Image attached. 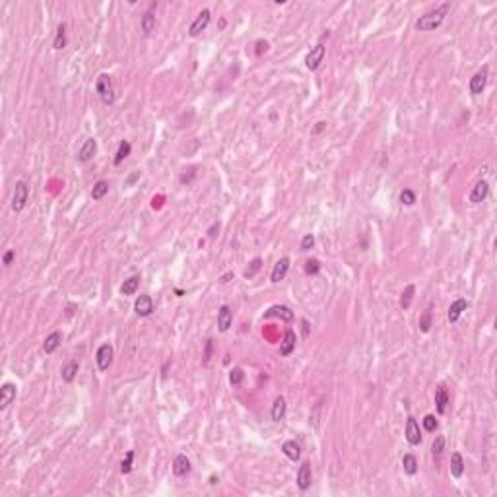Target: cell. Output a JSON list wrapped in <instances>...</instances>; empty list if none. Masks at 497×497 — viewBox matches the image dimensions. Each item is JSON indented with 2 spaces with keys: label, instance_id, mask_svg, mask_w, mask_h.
<instances>
[{
  "label": "cell",
  "instance_id": "obj_36",
  "mask_svg": "<svg viewBox=\"0 0 497 497\" xmlns=\"http://www.w3.org/2000/svg\"><path fill=\"white\" fill-rule=\"evenodd\" d=\"M400 202H402L404 206H414V204H416V195H414V191L404 189V191L400 193Z\"/></svg>",
  "mask_w": 497,
  "mask_h": 497
},
{
  "label": "cell",
  "instance_id": "obj_16",
  "mask_svg": "<svg viewBox=\"0 0 497 497\" xmlns=\"http://www.w3.org/2000/svg\"><path fill=\"white\" fill-rule=\"evenodd\" d=\"M95 152H97V142H95V138H88L84 146L80 148V152H78V160L82 161V163H88L93 156H95Z\"/></svg>",
  "mask_w": 497,
  "mask_h": 497
},
{
  "label": "cell",
  "instance_id": "obj_19",
  "mask_svg": "<svg viewBox=\"0 0 497 497\" xmlns=\"http://www.w3.org/2000/svg\"><path fill=\"white\" fill-rule=\"evenodd\" d=\"M295 344H297V336H295V332H293L291 328H287V330L284 332V340H282V344H280V354L289 355L293 350H295Z\"/></svg>",
  "mask_w": 497,
  "mask_h": 497
},
{
  "label": "cell",
  "instance_id": "obj_3",
  "mask_svg": "<svg viewBox=\"0 0 497 497\" xmlns=\"http://www.w3.org/2000/svg\"><path fill=\"white\" fill-rule=\"evenodd\" d=\"M29 198V189L23 181H18L14 187V196H12V210L18 214L25 208V202Z\"/></svg>",
  "mask_w": 497,
  "mask_h": 497
},
{
  "label": "cell",
  "instance_id": "obj_43",
  "mask_svg": "<svg viewBox=\"0 0 497 497\" xmlns=\"http://www.w3.org/2000/svg\"><path fill=\"white\" fill-rule=\"evenodd\" d=\"M210 355H212V340H206V354H204V363L210 361Z\"/></svg>",
  "mask_w": 497,
  "mask_h": 497
},
{
  "label": "cell",
  "instance_id": "obj_13",
  "mask_svg": "<svg viewBox=\"0 0 497 497\" xmlns=\"http://www.w3.org/2000/svg\"><path fill=\"white\" fill-rule=\"evenodd\" d=\"M272 317H280L285 322H291L293 320V311L289 307H285V305H272L264 313V319H272Z\"/></svg>",
  "mask_w": 497,
  "mask_h": 497
},
{
  "label": "cell",
  "instance_id": "obj_14",
  "mask_svg": "<svg viewBox=\"0 0 497 497\" xmlns=\"http://www.w3.org/2000/svg\"><path fill=\"white\" fill-rule=\"evenodd\" d=\"M16 398V385L12 383H4L0 387V410H6Z\"/></svg>",
  "mask_w": 497,
  "mask_h": 497
},
{
  "label": "cell",
  "instance_id": "obj_30",
  "mask_svg": "<svg viewBox=\"0 0 497 497\" xmlns=\"http://www.w3.org/2000/svg\"><path fill=\"white\" fill-rule=\"evenodd\" d=\"M414 293H416V285L414 284H408L404 287V291H402V297H400V307L406 311L410 309V305H412V299H414Z\"/></svg>",
  "mask_w": 497,
  "mask_h": 497
},
{
  "label": "cell",
  "instance_id": "obj_47",
  "mask_svg": "<svg viewBox=\"0 0 497 497\" xmlns=\"http://www.w3.org/2000/svg\"><path fill=\"white\" fill-rule=\"evenodd\" d=\"M324 126H326V123H317V126H315V130H313V132H319V130H322Z\"/></svg>",
  "mask_w": 497,
  "mask_h": 497
},
{
  "label": "cell",
  "instance_id": "obj_24",
  "mask_svg": "<svg viewBox=\"0 0 497 497\" xmlns=\"http://www.w3.org/2000/svg\"><path fill=\"white\" fill-rule=\"evenodd\" d=\"M435 406H437V412L439 414H445L447 412V406H449V392L445 389L443 385L437 387L435 391Z\"/></svg>",
  "mask_w": 497,
  "mask_h": 497
},
{
  "label": "cell",
  "instance_id": "obj_44",
  "mask_svg": "<svg viewBox=\"0 0 497 497\" xmlns=\"http://www.w3.org/2000/svg\"><path fill=\"white\" fill-rule=\"evenodd\" d=\"M266 49H268V43H266V41H258V43H256V51H254V53H256V54H262V51H266Z\"/></svg>",
  "mask_w": 497,
  "mask_h": 497
},
{
  "label": "cell",
  "instance_id": "obj_45",
  "mask_svg": "<svg viewBox=\"0 0 497 497\" xmlns=\"http://www.w3.org/2000/svg\"><path fill=\"white\" fill-rule=\"evenodd\" d=\"M231 278H233V272H228V274H224V276L220 278V284H228Z\"/></svg>",
  "mask_w": 497,
  "mask_h": 497
},
{
  "label": "cell",
  "instance_id": "obj_7",
  "mask_svg": "<svg viewBox=\"0 0 497 497\" xmlns=\"http://www.w3.org/2000/svg\"><path fill=\"white\" fill-rule=\"evenodd\" d=\"M95 361H97L99 371H107L109 365L113 363V346H111V344L99 346V348H97V354H95Z\"/></svg>",
  "mask_w": 497,
  "mask_h": 497
},
{
  "label": "cell",
  "instance_id": "obj_38",
  "mask_svg": "<svg viewBox=\"0 0 497 497\" xmlns=\"http://www.w3.org/2000/svg\"><path fill=\"white\" fill-rule=\"evenodd\" d=\"M132 461H134V453L128 451L126 457H124V461L121 462V472H123V474H128V472L132 470Z\"/></svg>",
  "mask_w": 497,
  "mask_h": 497
},
{
  "label": "cell",
  "instance_id": "obj_20",
  "mask_svg": "<svg viewBox=\"0 0 497 497\" xmlns=\"http://www.w3.org/2000/svg\"><path fill=\"white\" fill-rule=\"evenodd\" d=\"M285 410H287L285 398L284 396H276V400H274V404H272V410H270V418H272V422H280V420H284Z\"/></svg>",
  "mask_w": 497,
  "mask_h": 497
},
{
  "label": "cell",
  "instance_id": "obj_10",
  "mask_svg": "<svg viewBox=\"0 0 497 497\" xmlns=\"http://www.w3.org/2000/svg\"><path fill=\"white\" fill-rule=\"evenodd\" d=\"M406 441L410 445H420L422 443V431H420V424L416 422V418L410 416L406 420Z\"/></svg>",
  "mask_w": 497,
  "mask_h": 497
},
{
  "label": "cell",
  "instance_id": "obj_39",
  "mask_svg": "<svg viewBox=\"0 0 497 497\" xmlns=\"http://www.w3.org/2000/svg\"><path fill=\"white\" fill-rule=\"evenodd\" d=\"M424 429L429 431V433H433V431L437 429V420H435L433 414H427L426 418H424Z\"/></svg>",
  "mask_w": 497,
  "mask_h": 497
},
{
  "label": "cell",
  "instance_id": "obj_22",
  "mask_svg": "<svg viewBox=\"0 0 497 497\" xmlns=\"http://www.w3.org/2000/svg\"><path fill=\"white\" fill-rule=\"evenodd\" d=\"M282 451H284L285 457L293 462H297L299 461V457H301V447H299V443H295L293 439L285 441V443L282 445Z\"/></svg>",
  "mask_w": 497,
  "mask_h": 497
},
{
  "label": "cell",
  "instance_id": "obj_4",
  "mask_svg": "<svg viewBox=\"0 0 497 497\" xmlns=\"http://www.w3.org/2000/svg\"><path fill=\"white\" fill-rule=\"evenodd\" d=\"M324 54H326V47L319 43V45H315L309 54L305 56V66H307V70H317L320 66V62L324 60Z\"/></svg>",
  "mask_w": 497,
  "mask_h": 497
},
{
  "label": "cell",
  "instance_id": "obj_27",
  "mask_svg": "<svg viewBox=\"0 0 497 497\" xmlns=\"http://www.w3.org/2000/svg\"><path fill=\"white\" fill-rule=\"evenodd\" d=\"M140 25H142L144 35H150L152 31H156V25H158V21H156V16L152 14V10H148V12H146V14L142 16V21H140Z\"/></svg>",
  "mask_w": 497,
  "mask_h": 497
},
{
  "label": "cell",
  "instance_id": "obj_17",
  "mask_svg": "<svg viewBox=\"0 0 497 497\" xmlns=\"http://www.w3.org/2000/svg\"><path fill=\"white\" fill-rule=\"evenodd\" d=\"M189 472H191V461L185 455H177L173 461V474L177 478H185Z\"/></svg>",
  "mask_w": 497,
  "mask_h": 497
},
{
  "label": "cell",
  "instance_id": "obj_1",
  "mask_svg": "<svg viewBox=\"0 0 497 497\" xmlns=\"http://www.w3.org/2000/svg\"><path fill=\"white\" fill-rule=\"evenodd\" d=\"M449 10H451V4L445 2L441 6H437L435 10L420 16V19L416 21V29H420V31H433V29H437L443 23V19L449 14Z\"/></svg>",
  "mask_w": 497,
  "mask_h": 497
},
{
  "label": "cell",
  "instance_id": "obj_11",
  "mask_svg": "<svg viewBox=\"0 0 497 497\" xmlns=\"http://www.w3.org/2000/svg\"><path fill=\"white\" fill-rule=\"evenodd\" d=\"M233 324V311L230 305H222L218 311V328L220 332H228L230 326Z\"/></svg>",
  "mask_w": 497,
  "mask_h": 497
},
{
  "label": "cell",
  "instance_id": "obj_15",
  "mask_svg": "<svg viewBox=\"0 0 497 497\" xmlns=\"http://www.w3.org/2000/svg\"><path fill=\"white\" fill-rule=\"evenodd\" d=\"M134 311L138 317H148L154 313V299L150 295H140L136 301H134Z\"/></svg>",
  "mask_w": 497,
  "mask_h": 497
},
{
  "label": "cell",
  "instance_id": "obj_21",
  "mask_svg": "<svg viewBox=\"0 0 497 497\" xmlns=\"http://www.w3.org/2000/svg\"><path fill=\"white\" fill-rule=\"evenodd\" d=\"M60 342H62V332H60V330H54V332H51L49 336L45 338V342H43V350H45V354H53L54 350L60 346Z\"/></svg>",
  "mask_w": 497,
  "mask_h": 497
},
{
  "label": "cell",
  "instance_id": "obj_33",
  "mask_svg": "<svg viewBox=\"0 0 497 497\" xmlns=\"http://www.w3.org/2000/svg\"><path fill=\"white\" fill-rule=\"evenodd\" d=\"M260 268H262V258H260V256L252 258V260H250V264L247 266V270H245V278H247V280L254 278V276L260 272Z\"/></svg>",
  "mask_w": 497,
  "mask_h": 497
},
{
  "label": "cell",
  "instance_id": "obj_5",
  "mask_svg": "<svg viewBox=\"0 0 497 497\" xmlns=\"http://www.w3.org/2000/svg\"><path fill=\"white\" fill-rule=\"evenodd\" d=\"M210 19H212V12L210 10H202L198 16H196V19L191 23V27H189V35L191 37H198L208 25H210Z\"/></svg>",
  "mask_w": 497,
  "mask_h": 497
},
{
  "label": "cell",
  "instance_id": "obj_31",
  "mask_svg": "<svg viewBox=\"0 0 497 497\" xmlns=\"http://www.w3.org/2000/svg\"><path fill=\"white\" fill-rule=\"evenodd\" d=\"M53 47L56 51H60V49L66 47V25H64V23H60V25L56 27V37H54Z\"/></svg>",
  "mask_w": 497,
  "mask_h": 497
},
{
  "label": "cell",
  "instance_id": "obj_46",
  "mask_svg": "<svg viewBox=\"0 0 497 497\" xmlns=\"http://www.w3.org/2000/svg\"><path fill=\"white\" fill-rule=\"evenodd\" d=\"M216 230H220V226H218V224H214L212 228H210V237H216V235H218Z\"/></svg>",
  "mask_w": 497,
  "mask_h": 497
},
{
  "label": "cell",
  "instance_id": "obj_32",
  "mask_svg": "<svg viewBox=\"0 0 497 497\" xmlns=\"http://www.w3.org/2000/svg\"><path fill=\"white\" fill-rule=\"evenodd\" d=\"M107 193H109V183L107 181H97L93 185V189H91V198L93 200H101Z\"/></svg>",
  "mask_w": 497,
  "mask_h": 497
},
{
  "label": "cell",
  "instance_id": "obj_23",
  "mask_svg": "<svg viewBox=\"0 0 497 497\" xmlns=\"http://www.w3.org/2000/svg\"><path fill=\"white\" fill-rule=\"evenodd\" d=\"M464 474V459H462L461 453H453L451 455V476L453 478H462Z\"/></svg>",
  "mask_w": 497,
  "mask_h": 497
},
{
  "label": "cell",
  "instance_id": "obj_28",
  "mask_svg": "<svg viewBox=\"0 0 497 497\" xmlns=\"http://www.w3.org/2000/svg\"><path fill=\"white\" fill-rule=\"evenodd\" d=\"M402 466H404V472H406L408 476H414V474L418 472V461H416V457H414L412 453H406V455L402 457Z\"/></svg>",
  "mask_w": 497,
  "mask_h": 497
},
{
  "label": "cell",
  "instance_id": "obj_35",
  "mask_svg": "<svg viewBox=\"0 0 497 497\" xmlns=\"http://www.w3.org/2000/svg\"><path fill=\"white\" fill-rule=\"evenodd\" d=\"M429 328H431V309H426L422 313V317H420V330L429 332Z\"/></svg>",
  "mask_w": 497,
  "mask_h": 497
},
{
  "label": "cell",
  "instance_id": "obj_29",
  "mask_svg": "<svg viewBox=\"0 0 497 497\" xmlns=\"http://www.w3.org/2000/svg\"><path fill=\"white\" fill-rule=\"evenodd\" d=\"M130 150H132V146H130V142H126V140H123V142L119 144V150H117V156H115V160H113V163L115 165H121L128 156H130Z\"/></svg>",
  "mask_w": 497,
  "mask_h": 497
},
{
  "label": "cell",
  "instance_id": "obj_34",
  "mask_svg": "<svg viewBox=\"0 0 497 497\" xmlns=\"http://www.w3.org/2000/svg\"><path fill=\"white\" fill-rule=\"evenodd\" d=\"M443 451H445V437L443 435H437L435 441H433V445H431V453H433L435 459H439V457L443 455Z\"/></svg>",
  "mask_w": 497,
  "mask_h": 497
},
{
  "label": "cell",
  "instance_id": "obj_42",
  "mask_svg": "<svg viewBox=\"0 0 497 497\" xmlns=\"http://www.w3.org/2000/svg\"><path fill=\"white\" fill-rule=\"evenodd\" d=\"M14 256H16V252H14V250H6L4 258H2V264H4V266H10V264H12V260H14Z\"/></svg>",
  "mask_w": 497,
  "mask_h": 497
},
{
  "label": "cell",
  "instance_id": "obj_25",
  "mask_svg": "<svg viewBox=\"0 0 497 497\" xmlns=\"http://www.w3.org/2000/svg\"><path fill=\"white\" fill-rule=\"evenodd\" d=\"M78 369H80L78 359H70V361L62 367V371H60L62 381H64V383H72V381H74V377H76V373H78Z\"/></svg>",
  "mask_w": 497,
  "mask_h": 497
},
{
  "label": "cell",
  "instance_id": "obj_9",
  "mask_svg": "<svg viewBox=\"0 0 497 497\" xmlns=\"http://www.w3.org/2000/svg\"><path fill=\"white\" fill-rule=\"evenodd\" d=\"M490 195V183L488 181H478L474 187H472V191H470V202L472 204H480V202H484L486 198Z\"/></svg>",
  "mask_w": 497,
  "mask_h": 497
},
{
  "label": "cell",
  "instance_id": "obj_41",
  "mask_svg": "<svg viewBox=\"0 0 497 497\" xmlns=\"http://www.w3.org/2000/svg\"><path fill=\"white\" fill-rule=\"evenodd\" d=\"M299 247H301V250H311V248L315 247V235H313V233H307V235L301 239V245H299Z\"/></svg>",
  "mask_w": 497,
  "mask_h": 497
},
{
  "label": "cell",
  "instance_id": "obj_12",
  "mask_svg": "<svg viewBox=\"0 0 497 497\" xmlns=\"http://www.w3.org/2000/svg\"><path fill=\"white\" fill-rule=\"evenodd\" d=\"M287 272H289V258L287 256H282L274 268H272V274H270V280L274 282V284H278V282H282L285 276H287Z\"/></svg>",
  "mask_w": 497,
  "mask_h": 497
},
{
  "label": "cell",
  "instance_id": "obj_8",
  "mask_svg": "<svg viewBox=\"0 0 497 497\" xmlns=\"http://www.w3.org/2000/svg\"><path fill=\"white\" fill-rule=\"evenodd\" d=\"M313 484V470H311V462H303L297 470V488L301 492H307Z\"/></svg>",
  "mask_w": 497,
  "mask_h": 497
},
{
  "label": "cell",
  "instance_id": "obj_40",
  "mask_svg": "<svg viewBox=\"0 0 497 497\" xmlns=\"http://www.w3.org/2000/svg\"><path fill=\"white\" fill-rule=\"evenodd\" d=\"M320 270V262L317 258H311L305 262V274H319Z\"/></svg>",
  "mask_w": 497,
  "mask_h": 497
},
{
  "label": "cell",
  "instance_id": "obj_37",
  "mask_svg": "<svg viewBox=\"0 0 497 497\" xmlns=\"http://www.w3.org/2000/svg\"><path fill=\"white\" fill-rule=\"evenodd\" d=\"M243 379H245V373H243L241 367L231 369V373H230V383L231 385H241V383H243Z\"/></svg>",
  "mask_w": 497,
  "mask_h": 497
},
{
  "label": "cell",
  "instance_id": "obj_6",
  "mask_svg": "<svg viewBox=\"0 0 497 497\" xmlns=\"http://www.w3.org/2000/svg\"><path fill=\"white\" fill-rule=\"evenodd\" d=\"M488 74H490V68H488V66H482V68L470 78V93H472V95H480V93L486 89Z\"/></svg>",
  "mask_w": 497,
  "mask_h": 497
},
{
  "label": "cell",
  "instance_id": "obj_18",
  "mask_svg": "<svg viewBox=\"0 0 497 497\" xmlns=\"http://www.w3.org/2000/svg\"><path fill=\"white\" fill-rule=\"evenodd\" d=\"M468 309V301L466 299H457V301L451 303V307H449V313H447V317H449V322H457V320L461 319V315Z\"/></svg>",
  "mask_w": 497,
  "mask_h": 497
},
{
  "label": "cell",
  "instance_id": "obj_26",
  "mask_svg": "<svg viewBox=\"0 0 497 497\" xmlns=\"http://www.w3.org/2000/svg\"><path fill=\"white\" fill-rule=\"evenodd\" d=\"M138 287H140V276H130L121 285V293L123 295H134L138 291Z\"/></svg>",
  "mask_w": 497,
  "mask_h": 497
},
{
  "label": "cell",
  "instance_id": "obj_2",
  "mask_svg": "<svg viewBox=\"0 0 497 497\" xmlns=\"http://www.w3.org/2000/svg\"><path fill=\"white\" fill-rule=\"evenodd\" d=\"M95 89L99 93V99L105 103V105H111L115 101V88H113V80L109 74H99L97 76V82H95Z\"/></svg>",
  "mask_w": 497,
  "mask_h": 497
}]
</instances>
